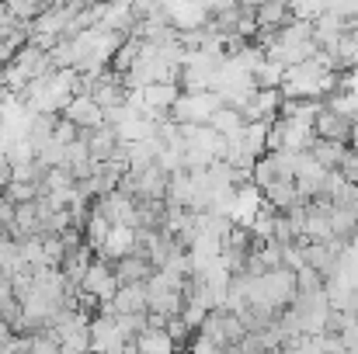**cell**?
<instances>
[{
    "mask_svg": "<svg viewBox=\"0 0 358 354\" xmlns=\"http://www.w3.org/2000/svg\"><path fill=\"white\" fill-rule=\"evenodd\" d=\"M313 135L317 139H327V142H345L348 146V135H352V121H345L341 115H334V112H320V115L313 118Z\"/></svg>",
    "mask_w": 358,
    "mask_h": 354,
    "instance_id": "obj_14",
    "label": "cell"
},
{
    "mask_svg": "<svg viewBox=\"0 0 358 354\" xmlns=\"http://www.w3.org/2000/svg\"><path fill=\"white\" fill-rule=\"evenodd\" d=\"M59 118H66L77 132H94V128L105 125V112H101V105H98L91 94H77V98H70V101L63 105Z\"/></svg>",
    "mask_w": 358,
    "mask_h": 354,
    "instance_id": "obj_4",
    "label": "cell"
},
{
    "mask_svg": "<svg viewBox=\"0 0 358 354\" xmlns=\"http://www.w3.org/2000/svg\"><path fill=\"white\" fill-rule=\"evenodd\" d=\"M112 271H115L119 285H146V281L153 278V264H150L146 257H136V253H129V257L115 260Z\"/></svg>",
    "mask_w": 358,
    "mask_h": 354,
    "instance_id": "obj_11",
    "label": "cell"
},
{
    "mask_svg": "<svg viewBox=\"0 0 358 354\" xmlns=\"http://www.w3.org/2000/svg\"><path fill=\"white\" fill-rule=\"evenodd\" d=\"M195 334H202V337H209L216 348H237L240 341L247 337V330H243V323H240L234 313H223V309H213L209 316H206V323L195 330Z\"/></svg>",
    "mask_w": 358,
    "mask_h": 354,
    "instance_id": "obj_3",
    "label": "cell"
},
{
    "mask_svg": "<svg viewBox=\"0 0 358 354\" xmlns=\"http://www.w3.org/2000/svg\"><path fill=\"white\" fill-rule=\"evenodd\" d=\"M348 149L358 156V125H352V135H348Z\"/></svg>",
    "mask_w": 358,
    "mask_h": 354,
    "instance_id": "obj_21",
    "label": "cell"
},
{
    "mask_svg": "<svg viewBox=\"0 0 358 354\" xmlns=\"http://www.w3.org/2000/svg\"><path fill=\"white\" fill-rule=\"evenodd\" d=\"M341 250H345L341 239H331V243H303V264L327 281V278L334 274V267H338Z\"/></svg>",
    "mask_w": 358,
    "mask_h": 354,
    "instance_id": "obj_6",
    "label": "cell"
},
{
    "mask_svg": "<svg viewBox=\"0 0 358 354\" xmlns=\"http://www.w3.org/2000/svg\"><path fill=\"white\" fill-rule=\"evenodd\" d=\"M132 246H136V230H129V226H112L108 239L101 243V250H98L94 257H101V260L115 264V260H122V257H129V253H132Z\"/></svg>",
    "mask_w": 358,
    "mask_h": 354,
    "instance_id": "obj_12",
    "label": "cell"
},
{
    "mask_svg": "<svg viewBox=\"0 0 358 354\" xmlns=\"http://www.w3.org/2000/svg\"><path fill=\"white\" fill-rule=\"evenodd\" d=\"M188 354H223V348H216V344H213L209 337H202V334H192Z\"/></svg>",
    "mask_w": 358,
    "mask_h": 354,
    "instance_id": "obj_20",
    "label": "cell"
},
{
    "mask_svg": "<svg viewBox=\"0 0 358 354\" xmlns=\"http://www.w3.org/2000/svg\"><path fill=\"white\" fill-rule=\"evenodd\" d=\"M77 139H80V132H77L66 118L56 115V125H52V142H59V146H73Z\"/></svg>",
    "mask_w": 358,
    "mask_h": 354,
    "instance_id": "obj_19",
    "label": "cell"
},
{
    "mask_svg": "<svg viewBox=\"0 0 358 354\" xmlns=\"http://www.w3.org/2000/svg\"><path fill=\"white\" fill-rule=\"evenodd\" d=\"M278 108H282V94L278 91H254V98L240 108L243 121H275L278 118Z\"/></svg>",
    "mask_w": 358,
    "mask_h": 354,
    "instance_id": "obj_8",
    "label": "cell"
},
{
    "mask_svg": "<svg viewBox=\"0 0 358 354\" xmlns=\"http://www.w3.org/2000/svg\"><path fill=\"white\" fill-rule=\"evenodd\" d=\"M243 115H240L237 108H220L216 115L209 118V128L220 135V139H234V135H240L243 132Z\"/></svg>",
    "mask_w": 358,
    "mask_h": 354,
    "instance_id": "obj_18",
    "label": "cell"
},
{
    "mask_svg": "<svg viewBox=\"0 0 358 354\" xmlns=\"http://www.w3.org/2000/svg\"><path fill=\"white\" fill-rule=\"evenodd\" d=\"M324 170H338L341 163H345V156H348V146L345 142H327V139H313V146L306 149Z\"/></svg>",
    "mask_w": 358,
    "mask_h": 354,
    "instance_id": "obj_16",
    "label": "cell"
},
{
    "mask_svg": "<svg viewBox=\"0 0 358 354\" xmlns=\"http://www.w3.org/2000/svg\"><path fill=\"white\" fill-rule=\"evenodd\" d=\"M80 233H84V243L91 246V250H101V243L108 239L112 233V223L91 205V212H87V219H84V226H80Z\"/></svg>",
    "mask_w": 358,
    "mask_h": 354,
    "instance_id": "obj_17",
    "label": "cell"
},
{
    "mask_svg": "<svg viewBox=\"0 0 358 354\" xmlns=\"http://www.w3.org/2000/svg\"><path fill=\"white\" fill-rule=\"evenodd\" d=\"M91 354H122L129 348V341L119 334L115 316H91Z\"/></svg>",
    "mask_w": 358,
    "mask_h": 354,
    "instance_id": "obj_5",
    "label": "cell"
},
{
    "mask_svg": "<svg viewBox=\"0 0 358 354\" xmlns=\"http://www.w3.org/2000/svg\"><path fill=\"white\" fill-rule=\"evenodd\" d=\"M115 292H119V278H115L112 264L101 260V257H94V264H91L87 274L80 278V295H87L91 302L101 306V302H112Z\"/></svg>",
    "mask_w": 358,
    "mask_h": 354,
    "instance_id": "obj_2",
    "label": "cell"
},
{
    "mask_svg": "<svg viewBox=\"0 0 358 354\" xmlns=\"http://www.w3.org/2000/svg\"><path fill=\"white\" fill-rule=\"evenodd\" d=\"M80 135H84L87 153H91L94 163H105V160H112V156L119 153V135H115L112 125H101V128H94V132H80Z\"/></svg>",
    "mask_w": 358,
    "mask_h": 354,
    "instance_id": "obj_9",
    "label": "cell"
},
{
    "mask_svg": "<svg viewBox=\"0 0 358 354\" xmlns=\"http://www.w3.org/2000/svg\"><path fill=\"white\" fill-rule=\"evenodd\" d=\"M132 351L136 354H178V344L164 334V330H157V327H146L136 341H132Z\"/></svg>",
    "mask_w": 358,
    "mask_h": 354,
    "instance_id": "obj_15",
    "label": "cell"
},
{
    "mask_svg": "<svg viewBox=\"0 0 358 354\" xmlns=\"http://www.w3.org/2000/svg\"><path fill=\"white\" fill-rule=\"evenodd\" d=\"M223 108V101L213 94V91H202V94H181L171 108V121L178 125H209V118Z\"/></svg>",
    "mask_w": 358,
    "mask_h": 354,
    "instance_id": "obj_1",
    "label": "cell"
},
{
    "mask_svg": "<svg viewBox=\"0 0 358 354\" xmlns=\"http://www.w3.org/2000/svg\"><path fill=\"white\" fill-rule=\"evenodd\" d=\"M261 209H264V195L247 181V184H237V191H234V205H230L227 219H230L234 226H243V230H247Z\"/></svg>",
    "mask_w": 358,
    "mask_h": 354,
    "instance_id": "obj_7",
    "label": "cell"
},
{
    "mask_svg": "<svg viewBox=\"0 0 358 354\" xmlns=\"http://www.w3.org/2000/svg\"><path fill=\"white\" fill-rule=\"evenodd\" d=\"M112 316H136V313H150L146 309V288L143 285H119L115 299L108 302Z\"/></svg>",
    "mask_w": 358,
    "mask_h": 354,
    "instance_id": "obj_10",
    "label": "cell"
},
{
    "mask_svg": "<svg viewBox=\"0 0 358 354\" xmlns=\"http://www.w3.org/2000/svg\"><path fill=\"white\" fill-rule=\"evenodd\" d=\"M261 195H264V205L275 209L278 216H285V212H292L296 205H303V198H299V191H296L292 181H275V184H268Z\"/></svg>",
    "mask_w": 358,
    "mask_h": 354,
    "instance_id": "obj_13",
    "label": "cell"
}]
</instances>
